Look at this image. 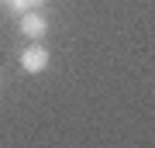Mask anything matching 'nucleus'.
<instances>
[{
    "label": "nucleus",
    "instance_id": "1",
    "mask_svg": "<svg viewBox=\"0 0 155 148\" xmlns=\"http://www.w3.org/2000/svg\"><path fill=\"white\" fill-rule=\"evenodd\" d=\"M17 28H21V35H24V38L41 41L45 35H48V17H45V14L38 11V7H31V11L17 14Z\"/></svg>",
    "mask_w": 155,
    "mask_h": 148
},
{
    "label": "nucleus",
    "instance_id": "2",
    "mask_svg": "<svg viewBox=\"0 0 155 148\" xmlns=\"http://www.w3.org/2000/svg\"><path fill=\"white\" fill-rule=\"evenodd\" d=\"M21 69L24 72H35V76H38V72H45L48 69V48H45V45H28V48L21 52Z\"/></svg>",
    "mask_w": 155,
    "mask_h": 148
},
{
    "label": "nucleus",
    "instance_id": "3",
    "mask_svg": "<svg viewBox=\"0 0 155 148\" xmlns=\"http://www.w3.org/2000/svg\"><path fill=\"white\" fill-rule=\"evenodd\" d=\"M41 4H45V0H11L7 7H11L14 14H24V11H31V7H41Z\"/></svg>",
    "mask_w": 155,
    "mask_h": 148
},
{
    "label": "nucleus",
    "instance_id": "4",
    "mask_svg": "<svg viewBox=\"0 0 155 148\" xmlns=\"http://www.w3.org/2000/svg\"><path fill=\"white\" fill-rule=\"evenodd\" d=\"M0 4H11V0H0Z\"/></svg>",
    "mask_w": 155,
    "mask_h": 148
}]
</instances>
